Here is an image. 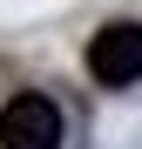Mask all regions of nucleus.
I'll return each mask as SVG.
<instances>
[{
  "mask_svg": "<svg viewBox=\"0 0 142 149\" xmlns=\"http://www.w3.org/2000/svg\"><path fill=\"white\" fill-rule=\"evenodd\" d=\"M88 74L102 88H129L142 74V20H108V27L88 41Z\"/></svg>",
  "mask_w": 142,
  "mask_h": 149,
  "instance_id": "f257e3e1",
  "label": "nucleus"
},
{
  "mask_svg": "<svg viewBox=\"0 0 142 149\" xmlns=\"http://www.w3.org/2000/svg\"><path fill=\"white\" fill-rule=\"evenodd\" d=\"M0 149H61V109L47 95H14L0 109Z\"/></svg>",
  "mask_w": 142,
  "mask_h": 149,
  "instance_id": "f03ea898",
  "label": "nucleus"
}]
</instances>
